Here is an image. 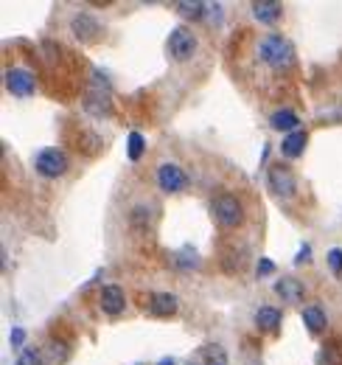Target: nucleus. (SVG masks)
Returning <instances> with one entry per match:
<instances>
[{
    "label": "nucleus",
    "mask_w": 342,
    "mask_h": 365,
    "mask_svg": "<svg viewBox=\"0 0 342 365\" xmlns=\"http://www.w3.org/2000/svg\"><path fill=\"white\" fill-rule=\"evenodd\" d=\"M258 59L269 68H286L295 62V46L281 34H266L258 40Z\"/></svg>",
    "instance_id": "nucleus-1"
},
{
    "label": "nucleus",
    "mask_w": 342,
    "mask_h": 365,
    "mask_svg": "<svg viewBox=\"0 0 342 365\" xmlns=\"http://www.w3.org/2000/svg\"><path fill=\"white\" fill-rule=\"evenodd\" d=\"M211 214H214V220L222 228H236V225H242V220H244V208H242V202H239L233 194L216 197L214 205H211Z\"/></svg>",
    "instance_id": "nucleus-2"
},
{
    "label": "nucleus",
    "mask_w": 342,
    "mask_h": 365,
    "mask_svg": "<svg viewBox=\"0 0 342 365\" xmlns=\"http://www.w3.org/2000/svg\"><path fill=\"white\" fill-rule=\"evenodd\" d=\"M266 182H269V191H272L275 197H292V194L298 191V180H295L292 169L284 166V163H275V166L269 169Z\"/></svg>",
    "instance_id": "nucleus-3"
},
{
    "label": "nucleus",
    "mask_w": 342,
    "mask_h": 365,
    "mask_svg": "<svg viewBox=\"0 0 342 365\" xmlns=\"http://www.w3.org/2000/svg\"><path fill=\"white\" fill-rule=\"evenodd\" d=\"M6 91L11 96H17V98H28L31 93L37 91V79L26 68H9L6 71Z\"/></svg>",
    "instance_id": "nucleus-4"
},
{
    "label": "nucleus",
    "mask_w": 342,
    "mask_h": 365,
    "mask_svg": "<svg viewBox=\"0 0 342 365\" xmlns=\"http://www.w3.org/2000/svg\"><path fill=\"white\" fill-rule=\"evenodd\" d=\"M34 166H37V172H40L43 178H62V175L68 172V158H65L62 149H43V152L37 155Z\"/></svg>",
    "instance_id": "nucleus-5"
},
{
    "label": "nucleus",
    "mask_w": 342,
    "mask_h": 365,
    "mask_svg": "<svg viewBox=\"0 0 342 365\" xmlns=\"http://www.w3.org/2000/svg\"><path fill=\"white\" fill-rule=\"evenodd\" d=\"M197 51V37L188 31V29H174L169 37V53L177 59V62H185L191 59Z\"/></svg>",
    "instance_id": "nucleus-6"
},
{
    "label": "nucleus",
    "mask_w": 342,
    "mask_h": 365,
    "mask_svg": "<svg viewBox=\"0 0 342 365\" xmlns=\"http://www.w3.org/2000/svg\"><path fill=\"white\" fill-rule=\"evenodd\" d=\"M157 182H160L163 191L177 194V191H182V188L188 185V178H185V172H182L177 163H163V166L157 169Z\"/></svg>",
    "instance_id": "nucleus-7"
},
{
    "label": "nucleus",
    "mask_w": 342,
    "mask_h": 365,
    "mask_svg": "<svg viewBox=\"0 0 342 365\" xmlns=\"http://www.w3.org/2000/svg\"><path fill=\"white\" fill-rule=\"evenodd\" d=\"M124 307H127L124 289H121V287H115V284H107V287L101 289V309H104V315L115 318V315H121V312H124Z\"/></svg>",
    "instance_id": "nucleus-8"
},
{
    "label": "nucleus",
    "mask_w": 342,
    "mask_h": 365,
    "mask_svg": "<svg viewBox=\"0 0 342 365\" xmlns=\"http://www.w3.org/2000/svg\"><path fill=\"white\" fill-rule=\"evenodd\" d=\"M73 34L79 37V40H95V37H101V23L95 20V14H90V11H79L76 17H73Z\"/></svg>",
    "instance_id": "nucleus-9"
},
{
    "label": "nucleus",
    "mask_w": 342,
    "mask_h": 365,
    "mask_svg": "<svg viewBox=\"0 0 342 365\" xmlns=\"http://www.w3.org/2000/svg\"><path fill=\"white\" fill-rule=\"evenodd\" d=\"M250 11L256 14L258 23H278L281 14H284V6H281L278 0H256V3L250 6Z\"/></svg>",
    "instance_id": "nucleus-10"
},
{
    "label": "nucleus",
    "mask_w": 342,
    "mask_h": 365,
    "mask_svg": "<svg viewBox=\"0 0 342 365\" xmlns=\"http://www.w3.org/2000/svg\"><path fill=\"white\" fill-rule=\"evenodd\" d=\"M275 292H278L284 301H289V304H300L303 295H306V287L300 284L298 278H281V281L275 284Z\"/></svg>",
    "instance_id": "nucleus-11"
},
{
    "label": "nucleus",
    "mask_w": 342,
    "mask_h": 365,
    "mask_svg": "<svg viewBox=\"0 0 342 365\" xmlns=\"http://www.w3.org/2000/svg\"><path fill=\"white\" fill-rule=\"evenodd\" d=\"M303 323H306V329H309L311 334H323V331L328 329V318H326L323 307H317V304L303 309Z\"/></svg>",
    "instance_id": "nucleus-12"
},
{
    "label": "nucleus",
    "mask_w": 342,
    "mask_h": 365,
    "mask_svg": "<svg viewBox=\"0 0 342 365\" xmlns=\"http://www.w3.org/2000/svg\"><path fill=\"white\" fill-rule=\"evenodd\" d=\"M149 309H152L155 315L166 318V315H174V312L180 309V301H177L174 295H169V292H155L152 301H149Z\"/></svg>",
    "instance_id": "nucleus-13"
},
{
    "label": "nucleus",
    "mask_w": 342,
    "mask_h": 365,
    "mask_svg": "<svg viewBox=\"0 0 342 365\" xmlns=\"http://www.w3.org/2000/svg\"><path fill=\"white\" fill-rule=\"evenodd\" d=\"M269 124H272V130L289 135V133H298L295 127H300V118H298V113H292V110H278V113H272Z\"/></svg>",
    "instance_id": "nucleus-14"
},
{
    "label": "nucleus",
    "mask_w": 342,
    "mask_h": 365,
    "mask_svg": "<svg viewBox=\"0 0 342 365\" xmlns=\"http://www.w3.org/2000/svg\"><path fill=\"white\" fill-rule=\"evenodd\" d=\"M306 143H309V135L306 133H289V135L284 138V143H281V152L286 155V158H300L303 155V149H306Z\"/></svg>",
    "instance_id": "nucleus-15"
},
{
    "label": "nucleus",
    "mask_w": 342,
    "mask_h": 365,
    "mask_svg": "<svg viewBox=\"0 0 342 365\" xmlns=\"http://www.w3.org/2000/svg\"><path fill=\"white\" fill-rule=\"evenodd\" d=\"M256 326L261 331H275L281 326V312L275 307H261L256 312Z\"/></svg>",
    "instance_id": "nucleus-16"
},
{
    "label": "nucleus",
    "mask_w": 342,
    "mask_h": 365,
    "mask_svg": "<svg viewBox=\"0 0 342 365\" xmlns=\"http://www.w3.org/2000/svg\"><path fill=\"white\" fill-rule=\"evenodd\" d=\"M177 11H180L182 17H188V20H200V17H205L208 3H200V0H180V3H177Z\"/></svg>",
    "instance_id": "nucleus-17"
},
{
    "label": "nucleus",
    "mask_w": 342,
    "mask_h": 365,
    "mask_svg": "<svg viewBox=\"0 0 342 365\" xmlns=\"http://www.w3.org/2000/svg\"><path fill=\"white\" fill-rule=\"evenodd\" d=\"M143 149H146V140H143V135H140V133H129V138H127L129 160H140V158H143Z\"/></svg>",
    "instance_id": "nucleus-18"
},
{
    "label": "nucleus",
    "mask_w": 342,
    "mask_h": 365,
    "mask_svg": "<svg viewBox=\"0 0 342 365\" xmlns=\"http://www.w3.org/2000/svg\"><path fill=\"white\" fill-rule=\"evenodd\" d=\"M17 365H43V351L34 349V346H26V349L17 354Z\"/></svg>",
    "instance_id": "nucleus-19"
},
{
    "label": "nucleus",
    "mask_w": 342,
    "mask_h": 365,
    "mask_svg": "<svg viewBox=\"0 0 342 365\" xmlns=\"http://www.w3.org/2000/svg\"><path fill=\"white\" fill-rule=\"evenodd\" d=\"M205 365H227V354H224V349H219V346H208V349H205Z\"/></svg>",
    "instance_id": "nucleus-20"
},
{
    "label": "nucleus",
    "mask_w": 342,
    "mask_h": 365,
    "mask_svg": "<svg viewBox=\"0 0 342 365\" xmlns=\"http://www.w3.org/2000/svg\"><path fill=\"white\" fill-rule=\"evenodd\" d=\"M326 262H328V270H331V273H334V275H342V250H340V247L328 250Z\"/></svg>",
    "instance_id": "nucleus-21"
},
{
    "label": "nucleus",
    "mask_w": 342,
    "mask_h": 365,
    "mask_svg": "<svg viewBox=\"0 0 342 365\" xmlns=\"http://www.w3.org/2000/svg\"><path fill=\"white\" fill-rule=\"evenodd\" d=\"M272 270H275V262H272V259H261V262H258L256 275H258V278H264V275H269Z\"/></svg>",
    "instance_id": "nucleus-22"
},
{
    "label": "nucleus",
    "mask_w": 342,
    "mask_h": 365,
    "mask_svg": "<svg viewBox=\"0 0 342 365\" xmlns=\"http://www.w3.org/2000/svg\"><path fill=\"white\" fill-rule=\"evenodd\" d=\"M23 343H26V329H20V326H17V329L11 331V346H14V349H20ZM20 351H23V349H20Z\"/></svg>",
    "instance_id": "nucleus-23"
},
{
    "label": "nucleus",
    "mask_w": 342,
    "mask_h": 365,
    "mask_svg": "<svg viewBox=\"0 0 342 365\" xmlns=\"http://www.w3.org/2000/svg\"><path fill=\"white\" fill-rule=\"evenodd\" d=\"M309 256H311V245H303V247H300V253L295 256V264H306V259H309Z\"/></svg>",
    "instance_id": "nucleus-24"
},
{
    "label": "nucleus",
    "mask_w": 342,
    "mask_h": 365,
    "mask_svg": "<svg viewBox=\"0 0 342 365\" xmlns=\"http://www.w3.org/2000/svg\"><path fill=\"white\" fill-rule=\"evenodd\" d=\"M160 365H174V363H171V360H163V363H160Z\"/></svg>",
    "instance_id": "nucleus-25"
}]
</instances>
